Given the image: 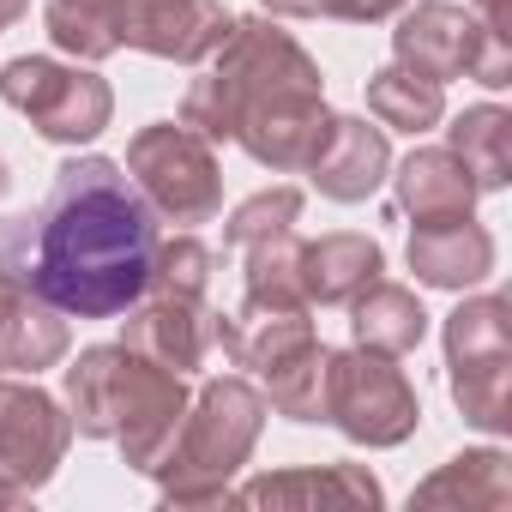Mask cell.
<instances>
[{"instance_id":"obj_15","label":"cell","mask_w":512,"mask_h":512,"mask_svg":"<svg viewBox=\"0 0 512 512\" xmlns=\"http://www.w3.org/2000/svg\"><path fill=\"white\" fill-rule=\"evenodd\" d=\"M235 506H380L386 488L368 464H308V470H272L229 488Z\"/></svg>"},{"instance_id":"obj_7","label":"cell","mask_w":512,"mask_h":512,"mask_svg":"<svg viewBox=\"0 0 512 512\" xmlns=\"http://www.w3.org/2000/svg\"><path fill=\"white\" fill-rule=\"evenodd\" d=\"M446 374L452 404L470 428L506 434L512 422V308L500 296H470L446 314Z\"/></svg>"},{"instance_id":"obj_14","label":"cell","mask_w":512,"mask_h":512,"mask_svg":"<svg viewBox=\"0 0 512 512\" xmlns=\"http://www.w3.org/2000/svg\"><path fill=\"white\" fill-rule=\"evenodd\" d=\"M326 199L338 205H362L386 175H392V145H386V127H374L368 115H332L314 163L302 169Z\"/></svg>"},{"instance_id":"obj_17","label":"cell","mask_w":512,"mask_h":512,"mask_svg":"<svg viewBox=\"0 0 512 512\" xmlns=\"http://www.w3.org/2000/svg\"><path fill=\"white\" fill-rule=\"evenodd\" d=\"M410 272L428 290H476L494 272V235L476 217L416 223L410 229Z\"/></svg>"},{"instance_id":"obj_10","label":"cell","mask_w":512,"mask_h":512,"mask_svg":"<svg viewBox=\"0 0 512 512\" xmlns=\"http://www.w3.org/2000/svg\"><path fill=\"white\" fill-rule=\"evenodd\" d=\"M0 103L19 109L49 145H91L115 121V91L97 79L85 61H49V55H19L0 67Z\"/></svg>"},{"instance_id":"obj_3","label":"cell","mask_w":512,"mask_h":512,"mask_svg":"<svg viewBox=\"0 0 512 512\" xmlns=\"http://www.w3.org/2000/svg\"><path fill=\"white\" fill-rule=\"evenodd\" d=\"M67 410H73V434L115 440L121 464L151 476L187 410V374H169L127 344H91L67 368Z\"/></svg>"},{"instance_id":"obj_20","label":"cell","mask_w":512,"mask_h":512,"mask_svg":"<svg viewBox=\"0 0 512 512\" xmlns=\"http://www.w3.org/2000/svg\"><path fill=\"white\" fill-rule=\"evenodd\" d=\"M410 506H470V512H506L512 506V476L500 446H476L446 458L428 482H416Z\"/></svg>"},{"instance_id":"obj_6","label":"cell","mask_w":512,"mask_h":512,"mask_svg":"<svg viewBox=\"0 0 512 512\" xmlns=\"http://www.w3.org/2000/svg\"><path fill=\"white\" fill-rule=\"evenodd\" d=\"M392 19H398V31H392L398 67H410L434 85H452V79H476L488 91L512 85V49L476 13L452 7V0H416V7H398Z\"/></svg>"},{"instance_id":"obj_31","label":"cell","mask_w":512,"mask_h":512,"mask_svg":"<svg viewBox=\"0 0 512 512\" xmlns=\"http://www.w3.org/2000/svg\"><path fill=\"white\" fill-rule=\"evenodd\" d=\"M13 187V169H7V157H0V193H7Z\"/></svg>"},{"instance_id":"obj_2","label":"cell","mask_w":512,"mask_h":512,"mask_svg":"<svg viewBox=\"0 0 512 512\" xmlns=\"http://www.w3.org/2000/svg\"><path fill=\"white\" fill-rule=\"evenodd\" d=\"M181 127L199 139H235L260 169L302 175L332 127L320 61L272 19H235L211 67L181 97Z\"/></svg>"},{"instance_id":"obj_29","label":"cell","mask_w":512,"mask_h":512,"mask_svg":"<svg viewBox=\"0 0 512 512\" xmlns=\"http://www.w3.org/2000/svg\"><path fill=\"white\" fill-rule=\"evenodd\" d=\"M476 19L506 37V31H512V0H476Z\"/></svg>"},{"instance_id":"obj_1","label":"cell","mask_w":512,"mask_h":512,"mask_svg":"<svg viewBox=\"0 0 512 512\" xmlns=\"http://www.w3.org/2000/svg\"><path fill=\"white\" fill-rule=\"evenodd\" d=\"M157 211L121 163L67 157L31 217V290L73 320H115L151 290Z\"/></svg>"},{"instance_id":"obj_22","label":"cell","mask_w":512,"mask_h":512,"mask_svg":"<svg viewBox=\"0 0 512 512\" xmlns=\"http://www.w3.org/2000/svg\"><path fill=\"white\" fill-rule=\"evenodd\" d=\"M446 151L470 169L476 193H500V187L512 181V115H506L500 103H476V109L452 115Z\"/></svg>"},{"instance_id":"obj_23","label":"cell","mask_w":512,"mask_h":512,"mask_svg":"<svg viewBox=\"0 0 512 512\" xmlns=\"http://www.w3.org/2000/svg\"><path fill=\"white\" fill-rule=\"evenodd\" d=\"M121 13H127V0H49L43 25L61 55L97 67V61L121 55Z\"/></svg>"},{"instance_id":"obj_27","label":"cell","mask_w":512,"mask_h":512,"mask_svg":"<svg viewBox=\"0 0 512 512\" xmlns=\"http://www.w3.org/2000/svg\"><path fill=\"white\" fill-rule=\"evenodd\" d=\"M211 272H217V253L193 235V229H181V235H157V253H151V290H175V296H205V284H211Z\"/></svg>"},{"instance_id":"obj_8","label":"cell","mask_w":512,"mask_h":512,"mask_svg":"<svg viewBox=\"0 0 512 512\" xmlns=\"http://www.w3.org/2000/svg\"><path fill=\"white\" fill-rule=\"evenodd\" d=\"M127 181L163 223H181V229H199L223 211V169L211 157V139H199L181 121H151L133 133Z\"/></svg>"},{"instance_id":"obj_12","label":"cell","mask_w":512,"mask_h":512,"mask_svg":"<svg viewBox=\"0 0 512 512\" xmlns=\"http://www.w3.org/2000/svg\"><path fill=\"white\" fill-rule=\"evenodd\" d=\"M127 350L151 356L169 374H205L223 356V314L205 296H175V290H145L127 308Z\"/></svg>"},{"instance_id":"obj_24","label":"cell","mask_w":512,"mask_h":512,"mask_svg":"<svg viewBox=\"0 0 512 512\" xmlns=\"http://www.w3.org/2000/svg\"><path fill=\"white\" fill-rule=\"evenodd\" d=\"M368 115L380 127H398V133H428V127L446 121V85H434V79L392 61V67H380L368 79Z\"/></svg>"},{"instance_id":"obj_5","label":"cell","mask_w":512,"mask_h":512,"mask_svg":"<svg viewBox=\"0 0 512 512\" xmlns=\"http://www.w3.org/2000/svg\"><path fill=\"white\" fill-rule=\"evenodd\" d=\"M223 362L260 374L266 410L290 422H326V344L314 338L308 308L223 314Z\"/></svg>"},{"instance_id":"obj_16","label":"cell","mask_w":512,"mask_h":512,"mask_svg":"<svg viewBox=\"0 0 512 512\" xmlns=\"http://www.w3.org/2000/svg\"><path fill=\"white\" fill-rule=\"evenodd\" d=\"M386 272V253L374 235H320L296 247V284L308 308H350V296H362L374 278Z\"/></svg>"},{"instance_id":"obj_28","label":"cell","mask_w":512,"mask_h":512,"mask_svg":"<svg viewBox=\"0 0 512 512\" xmlns=\"http://www.w3.org/2000/svg\"><path fill=\"white\" fill-rule=\"evenodd\" d=\"M272 19H344V25H380L404 0H260Z\"/></svg>"},{"instance_id":"obj_4","label":"cell","mask_w":512,"mask_h":512,"mask_svg":"<svg viewBox=\"0 0 512 512\" xmlns=\"http://www.w3.org/2000/svg\"><path fill=\"white\" fill-rule=\"evenodd\" d=\"M260 434H266V392L260 386L247 374L205 380L187 398L163 458L151 464V476L163 488V506H217L235 488L241 464L253 458Z\"/></svg>"},{"instance_id":"obj_26","label":"cell","mask_w":512,"mask_h":512,"mask_svg":"<svg viewBox=\"0 0 512 512\" xmlns=\"http://www.w3.org/2000/svg\"><path fill=\"white\" fill-rule=\"evenodd\" d=\"M296 217H302V187H266V193H253V199H241V205L229 211L223 247L241 253V247H253V241H272V235L296 229Z\"/></svg>"},{"instance_id":"obj_19","label":"cell","mask_w":512,"mask_h":512,"mask_svg":"<svg viewBox=\"0 0 512 512\" xmlns=\"http://www.w3.org/2000/svg\"><path fill=\"white\" fill-rule=\"evenodd\" d=\"M67 314L49 308L37 290H13L7 302H0V368L13 374H43L67 356Z\"/></svg>"},{"instance_id":"obj_11","label":"cell","mask_w":512,"mask_h":512,"mask_svg":"<svg viewBox=\"0 0 512 512\" xmlns=\"http://www.w3.org/2000/svg\"><path fill=\"white\" fill-rule=\"evenodd\" d=\"M73 446V416L31 380H0V506H25L55 482Z\"/></svg>"},{"instance_id":"obj_30","label":"cell","mask_w":512,"mask_h":512,"mask_svg":"<svg viewBox=\"0 0 512 512\" xmlns=\"http://www.w3.org/2000/svg\"><path fill=\"white\" fill-rule=\"evenodd\" d=\"M25 7H31V0H0V31L19 25V19H25Z\"/></svg>"},{"instance_id":"obj_9","label":"cell","mask_w":512,"mask_h":512,"mask_svg":"<svg viewBox=\"0 0 512 512\" xmlns=\"http://www.w3.org/2000/svg\"><path fill=\"white\" fill-rule=\"evenodd\" d=\"M326 422L356 446H404L422 428V398L380 350H326Z\"/></svg>"},{"instance_id":"obj_18","label":"cell","mask_w":512,"mask_h":512,"mask_svg":"<svg viewBox=\"0 0 512 512\" xmlns=\"http://www.w3.org/2000/svg\"><path fill=\"white\" fill-rule=\"evenodd\" d=\"M392 187H398V211L416 217V223H446V217H470L476 211V181L470 169L446 151V145H416L398 169H392Z\"/></svg>"},{"instance_id":"obj_13","label":"cell","mask_w":512,"mask_h":512,"mask_svg":"<svg viewBox=\"0 0 512 512\" xmlns=\"http://www.w3.org/2000/svg\"><path fill=\"white\" fill-rule=\"evenodd\" d=\"M229 25L235 19H229L223 0H127V13H121V49L193 67V61L217 55V43L229 37Z\"/></svg>"},{"instance_id":"obj_21","label":"cell","mask_w":512,"mask_h":512,"mask_svg":"<svg viewBox=\"0 0 512 512\" xmlns=\"http://www.w3.org/2000/svg\"><path fill=\"white\" fill-rule=\"evenodd\" d=\"M350 332H356L362 350H380V356L398 362V356L422 350V338H428V308H422L404 284L374 278L362 296H350Z\"/></svg>"},{"instance_id":"obj_25","label":"cell","mask_w":512,"mask_h":512,"mask_svg":"<svg viewBox=\"0 0 512 512\" xmlns=\"http://www.w3.org/2000/svg\"><path fill=\"white\" fill-rule=\"evenodd\" d=\"M296 247H302L296 229L241 247V260H247V290H241V308H235V314H290V308H308V302H302V284H296Z\"/></svg>"}]
</instances>
